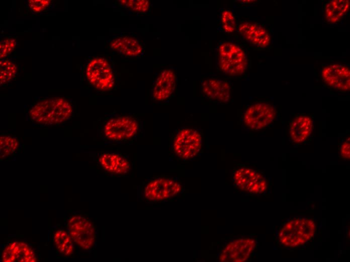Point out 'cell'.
Segmentation results:
<instances>
[{"label": "cell", "mask_w": 350, "mask_h": 262, "mask_svg": "<svg viewBox=\"0 0 350 262\" xmlns=\"http://www.w3.org/2000/svg\"><path fill=\"white\" fill-rule=\"evenodd\" d=\"M350 142L349 137L344 139L340 146V154L341 157L345 160L350 159Z\"/></svg>", "instance_id": "28"}, {"label": "cell", "mask_w": 350, "mask_h": 262, "mask_svg": "<svg viewBox=\"0 0 350 262\" xmlns=\"http://www.w3.org/2000/svg\"><path fill=\"white\" fill-rule=\"evenodd\" d=\"M138 130V122L129 116H119L110 119L104 127L105 137L111 141H120L134 136Z\"/></svg>", "instance_id": "9"}, {"label": "cell", "mask_w": 350, "mask_h": 262, "mask_svg": "<svg viewBox=\"0 0 350 262\" xmlns=\"http://www.w3.org/2000/svg\"><path fill=\"white\" fill-rule=\"evenodd\" d=\"M176 74L170 69L162 70L153 82L152 97L153 100L162 101L168 98L174 91Z\"/></svg>", "instance_id": "14"}, {"label": "cell", "mask_w": 350, "mask_h": 262, "mask_svg": "<svg viewBox=\"0 0 350 262\" xmlns=\"http://www.w3.org/2000/svg\"><path fill=\"white\" fill-rule=\"evenodd\" d=\"M16 46V40L14 38L9 37L1 41L0 58L1 60L10 55Z\"/></svg>", "instance_id": "26"}, {"label": "cell", "mask_w": 350, "mask_h": 262, "mask_svg": "<svg viewBox=\"0 0 350 262\" xmlns=\"http://www.w3.org/2000/svg\"><path fill=\"white\" fill-rule=\"evenodd\" d=\"M313 128V122L310 116L306 115H299L290 124L289 139L294 143H302L310 137Z\"/></svg>", "instance_id": "18"}, {"label": "cell", "mask_w": 350, "mask_h": 262, "mask_svg": "<svg viewBox=\"0 0 350 262\" xmlns=\"http://www.w3.org/2000/svg\"><path fill=\"white\" fill-rule=\"evenodd\" d=\"M84 75L88 82L98 90L110 91L115 86L114 66L107 57L95 56L90 58L85 66Z\"/></svg>", "instance_id": "3"}, {"label": "cell", "mask_w": 350, "mask_h": 262, "mask_svg": "<svg viewBox=\"0 0 350 262\" xmlns=\"http://www.w3.org/2000/svg\"><path fill=\"white\" fill-rule=\"evenodd\" d=\"M53 241L57 251L65 256L71 255L74 250L73 241L68 232L63 229L56 230Z\"/></svg>", "instance_id": "21"}, {"label": "cell", "mask_w": 350, "mask_h": 262, "mask_svg": "<svg viewBox=\"0 0 350 262\" xmlns=\"http://www.w3.org/2000/svg\"><path fill=\"white\" fill-rule=\"evenodd\" d=\"M202 145L200 133L193 128L180 129L174 138L172 148L176 155L182 159L194 158L200 152Z\"/></svg>", "instance_id": "7"}, {"label": "cell", "mask_w": 350, "mask_h": 262, "mask_svg": "<svg viewBox=\"0 0 350 262\" xmlns=\"http://www.w3.org/2000/svg\"><path fill=\"white\" fill-rule=\"evenodd\" d=\"M181 190L182 186L177 181L169 178L159 177L147 184L144 196L150 201H160L173 197Z\"/></svg>", "instance_id": "11"}, {"label": "cell", "mask_w": 350, "mask_h": 262, "mask_svg": "<svg viewBox=\"0 0 350 262\" xmlns=\"http://www.w3.org/2000/svg\"><path fill=\"white\" fill-rule=\"evenodd\" d=\"M50 3L49 0H31L28 1V5L33 12L39 13L47 8Z\"/></svg>", "instance_id": "27"}, {"label": "cell", "mask_w": 350, "mask_h": 262, "mask_svg": "<svg viewBox=\"0 0 350 262\" xmlns=\"http://www.w3.org/2000/svg\"><path fill=\"white\" fill-rule=\"evenodd\" d=\"M256 246L255 239L240 237L228 242L220 252L218 259L221 262H243L247 260Z\"/></svg>", "instance_id": "8"}, {"label": "cell", "mask_w": 350, "mask_h": 262, "mask_svg": "<svg viewBox=\"0 0 350 262\" xmlns=\"http://www.w3.org/2000/svg\"><path fill=\"white\" fill-rule=\"evenodd\" d=\"M117 3L120 8L139 15H146L149 13L151 3L147 0H120Z\"/></svg>", "instance_id": "22"}, {"label": "cell", "mask_w": 350, "mask_h": 262, "mask_svg": "<svg viewBox=\"0 0 350 262\" xmlns=\"http://www.w3.org/2000/svg\"><path fill=\"white\" fill-rule=\"evenodd\" d=\"M67 228L73 241L80 248L88 250L93 247L96 234L90 220L81 215H74L68 220Z\"/></svg>", "instance_id": "5"}, {"label": "cell", "mask_w": 350, "mask_h": 262, "mask_svg": "<svg viewBox=\"0 0 350 262\" xmlns=\"http://www.w3.org/2000/svg\"><path fill=\"white\" fill-rule=\"evenodd\" d=\"M17 66L10 59L1 60L0 62V83L5 85L11 82L17 73Z\"/></svg>", "instance_id": "24"}, {"label": "cell", "mask_w": 350, "mask_h": 262, "mask_svg": "<svg viewBox=\"0 0 350 262\" xmlns=\"http://www.w3.org/2000/svg\"><path fill=\"white\" fill-rule=\"evenodd\" d=\"M19 142L15 137L9 135L0 136V157L4 158L14 154L18 149Z\"/></svg>", "instance_id": "23"}, {"label": "cell", "mask_w": 350, "mask_h": 262, "mask_svg": "<svg viewBox=\"0 0 350 262\" xmlns=\"http://www.w3.org/2000/svg\"><path fill=\"white\" fill-rule=\"evenodd\" d=\"M233 181L239 189L251 194H262L268 188L265 176L259 171L247 167L236 169L233 173Z\"/></svg>", "instance_id": "6"}, {"label": "cell", "mask_w": 350, "mask_h": 262, "mask_svg": "<svg viewBox=\"0 0 350 262\" xmlns=\"http://www.w3.org/2000/svg\"><path fill=\"white\" fill-rule=\"evenodd\" d=\"M323 82L329 87L341 91L350 89V70L345 65L334 63L325 66L321 71Z\"/></svg>", "instance_id": "12"}, {"label": "cell", "mask_w": 350, "mask_h": 262, "mask_svg": "<svg viewBox=\"0 0 350 262\" xmlns=\"http://www.w3.org/2000/svg\"><path fill=\"white\" fill-rule=\"evenodd\" d=\"M99 161L105 170L114 174H124L130 168L128 160L116 153H103L100 156Z\"/></svg>", "instance_id": "19"}, {"label": "cell", "mask_w": 350, "mask_h": 262, "mask_svg": "<svg viewBox=\"0 0 350 262\" xmlns=\"http://www.w3.org/2000/svg\"><path fill=\"white\" fill-rule=\"evenodd\" d=\"M247 59L243 50L238 45L225 42L219 47L218 66L225 74L238 77L244 73L247 68Z\"/></svg>", "instance_id": "4"}, {"label": "cell", "mask_w": 350, "mask_h": 262, "mask_svg": "<svg viewBox=\"0 0 350 262\" xmlns=\"http://www.w3.org/2000/svg\"><path fill=\"white\" fill-rule=\"evenodd\" d=\"M238 31L244 40L256 47L265 48L270 43L269 32L257 23L243 22L239 25Z\"/></svg>", "instance_id": "15"}, {"label": "cell", "mask_w": 350, "mask_h": 262, "mask_svg": "<svg viewBox=\"0 0 350 262\" xmlns=\"http://www.w3.org/2000/svg\"><path fill=\"white\" fill-rule=\"evenodd\" d=\"M221 21L223 29L227 33L234 32L236 28V21L233 13L225 10L221 14Z\"/></svg>", "instance_id": "25"}, {"label": "cell", "mask_w": 350, "mask_h": 262, "mask_svg": "<svg viewBox=\"0 0 350 262\" xmlns=\"http://www.w3.org/2000/svg\"><path fill=\"white\" fill-rule=\"evenodd\" d=\"M109 47L126 58L140 57L145 49L144 45L137 37L124 33L114 37Z\"/></svg>", "instance_id": "13"}, {"label": "cell", "mask_w": 350, "mask_h": 262, "mask_svg": "<svg viewBox=\"0 0 350 262\" xmlns=\"http://www.w3.org/2000/svg\"><path fill=\"white\" fill-rule=\"evenodd\" d=\"M316 225L314 220L306 217H295L286 221L278 233V239L285 248L300 247L314 236Z\"/></svg>", "instance_id": "2"}, {"label": "cell", "mask_w": 350, "mask_h": 262, "mask_svg": "<svg viewBox=\"0 0 350 262\" xmlns=\"http://www.w3.org/2000/svg\"><path fill=\"white\" fill-rule=\"evenodd\" d=\"M202 90L210 99L220 102H227L230 97L228 82L217 79H208L202 82Z\"/></svg>", "instance_id": "17"}, {"label": "cell", "mask_w": 350, "mask_h": 262, "mask_svg": "<svg viewBox=\"0 0 350 262\" xmlns=\"http://www.w3.org/2000/svg\"><path fill=\"white\" fill-rule=\"evenodd\" d=\"M1 259L3 262H36L37 259L33 249L27 243L14 241L3 250Z\"/></svg>", "instance_id": "16"}, {"label": "cell", "mask_w": 350, "mask_h": 262, "mask_svg": "<svg viewBox=\"0 0 350 262\" xmlns=\"http://www.w3.org/2000/svg\"><path fill=\"white\" fill-rule=\"evenodd\" d=\"M73 113L70 102L63 97L40 100L32 106L28 115L33 122L44 125H55L68 120Z\"/></svg>", "instance_id": "1"}, {"label": "cell", "mask_w": 350, "mask_h": 262, "mask_svg": "<svg viewBox=\"0 0 350 262\" xmlns=\"http://www.w3.org/2000/svg\"><path fill=\"white\" fill-rule=\"evenodd\" d=\"M276 111L269 103H257L250 106L243 116L244 125L253 130H259L271 123L275 118Z\"/></svg>", "instance_id": "10"}, {"label": "cell", "mask_w": 350, "mask_h": 262, "mask_svg": "<svg viewBox=\"0 0 350 262\" xmlns=\"http://www.w3.org/2000/svg\"><path fill=\"white\" fill-rule=\"evenodd\" d=\"M349 8V1H330L327 3L325 7V18L329 23H336L344 17L348 12Z\"/></svg>", "instance_id": "20"}]
</instances>
